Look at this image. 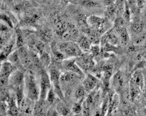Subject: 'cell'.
<instances>
[{"label": "cell", "instance_id": "obj_25", "mask_svg": "<svg viewBox=\"0 0 146 116\" xmlns=\"http://www.w3.org/2000/svg\"><path fill=\"white\" fill-rule=\"evenodd\" d=\"M116 15H117V11L115 4L108 6L105 13L106 18H107L108 20L110 21L112 20V19H114Z\"/></svg>", "mask_w": 146, "mask_h": 116}, {"label": "cell", "instance_id": "obj_31", "mask_svg": "<svg viewBox=\"0 0 146 116\" xmlns=\"http://www.w3.org/2000/svg\"><path fill=\"white\" fill-rule=\"evenodd\" d=\"M56 96H57V94H55L54 89H53V88L52 87V88H51L49 90L47 96H46V100L47 101L48 103L52 104V103H53V102H54V101L55 100Z\"/></svg>", "mask_w": 146, "mask_h": 116}, {"label": "cell", "instance_id": "obj_36", "mask_svg": "<svg viewBox=\"0 0 146 116\" xmlns=\"http://www.w3.org/2000/svg\"><path fill=\"white\" fill-rule=\"evenodd\" d=\"M143 76H144V80H145V84H146V72L145 74H143Z\"/></svg>", "mask_w": 146, "mask_h": 116}, {"label": "cell", "instance_id": "obj_34", "mask_svg": "<svg viewBox=\"0 0 146 116\" xmlns=\"http://www.w3.org/2000/svg\"><path fill=\"white\" fill-rule=\"evenodd\" d=\"M137 4H138L139 8H140V10L141 8H143L144 6H145V2L146 0H137Z\"/></svg>", "mask_w": 146, "mask_h": 116}, {"label": "cell", "instance_id": "obj_38", "mask_svg": "<svg viewBox=\"0 0 146 116\" xmlns=\"http://www.w3.org/2000/svg\"><path fill=\"white\" fill-rule=\"evenodd\" d=\"M145 59H146V56H145Z\"/></svg>", "mask_w": 146, "mask_h": 116}, {"label": "cell", "instance_id": "obj_24", "mask_svg": "<svg viewBox=\"0 0 146 116\" xmlns=\"http://www.w3.org/2000/svg\"><path fill=\"white\" fill-rule=\"evenodd\" d=\"M7 60L13 63V65L17 67V66H22L21 63L20 57H19V51L14 50L13 52L8 56Z\"/></svg>", "mask_w": 146, "mask_h": 116}, {"label": "cell", "instance_id": "obj_1", "mask_svg": "<svg viewBox=\"0 0 146 116\" xmlns=\"http://www.w3.org/2000/svg\"><path fill=\"white\" fill-rule=\"evenodd\" d=\"M24 91L26 97L35 101L39 100L40 98V87L39 80L36 79L34 74L29 71L25 74Z\"/></svg>", "mask_w": 146, "mask_h": 116}, {"label": "cell", "instance_id": "obj_29", "mask_svg": "<svg viewBox=\"0 0 146 116\" xmlns=\"http://www.w3.org/2000/svg\"><path fill=\"white\" fill-rule=\"evenodd\" d=\"M83 102L79 101H75L72 107V111L74 114H79L82 112L83 110Z\"/></svg>", "mask_w": 146, "mask_h": 116}, {"label": "cell", "instance_id": "obj_13", "mask_svg": "<svg viewBox=\"0 0 146 116\" xmlns=\"http://www.w3.org/2000/svg\"><path fill=\"white\" fill-rule=\"evenodd\" d=\"M11 28H12L4 23H1V47L7 44L14 34L11 32Z\"/></svg>", "mask_w": 146, "mask_h": 116}, {"label": "cell", "instance_id": "obj_19", "mask_svg": "<svg viewBox=\"0 0 146 116\" xmlns=\"http://www.w3.org/2000/svg\"><path fill=\"white\" fill-rule=\"evenodd\" d=\"M144 29V23L139 19H136L131 23L130 30L134 34H141Z\"/></svg>", "mask_w": 146, "mask_h": 116}, {"label": "cell", "instance_id": "obj_30", "mask_svg": "<svg viewBox=\"0 0 146 116\" xmlns=\"http://www.w3.org/2000/svg\"><path fill=\"white\" fill-rule=\"evenodd\" d=\"M39 59H40L41 63L45 66H48L50 65V55L48 54L47 52H45L43 53L41 55L39 56Z\"/></svg>", "mask_w": 146, "mask_h": 116}, {"label": "cell", "instance_id": "obj_5", "mask_svg": "<svg viewBox=\"0 0 146 116\" xmlns=\"http://www.w3.org/2000/svg\"><path fill=\"white\" fill-rule=\"evenodd\" d=\"M61 72L57 68H50L49 70V75L52 82V88L54 92L57 94V96L61 100H64L65 98L64 92L61 88L60 78Z\"/></svg>", "mask_w": 146, "mask_h": 116}, {"label": "cell", "instance_id": "obj_23", "mask_svg": "<svg viewBox=\"0 0 146 116\" xmlns=\"http://www.w3.org/2000/svg\"><path fill=\"white\" fill-rule=\"evenodd\" d=\"M39 37L40 40L47 43L52 40V34L49 29H42L39 32Z\"/></svg>", "mask_w": 146, "mask_h": 116}, {"label": "cell", "instance_id": "obj_15", "mask_svg": "<svg viewBox=\"0 0 146 116\" xmlns=\"http://www.w3.org/2000/svg\"><path fill=\"white\" fill-rule=\"evenodd\" d=\"M114 30L117 33L118 36H119L120 43L122 45H127L130 41V36H129V33L127 32V29H126L125 26H122V27L119 28H114Z\"/></svg>", "mask_w": 146, "mask_h": 116}, {"label": "cell", "instance_id": "obj_2", "mask_svg": "<svg viewBox=\"0 0 146 116\" xmlns=\"http://www.w3.org/2000/svg\"><path fill=\"white\" fill-rule=\"evenodd\" d=\"M81 77L77 74L65 71L61 74L60 82L64 96H68L72 92L73 87L80 80Z\"/></svg>", "mask_w": 146, "mask_h": 116}, {"label": "cell", "instance_id": "obj_27", "mask_svg": "<svg viewBox=\"0 0 146 116\" xmlns=\"http://www.w3.org/2000/svg\"><path fill=\"white\" fill-rule=\"evenodd\" d=\"M56 110L59 115H67L70 113V109L68 107L64 104L63 102H60L57 104V107H56Z\"/></svg>", "mask_w": 146, "mask_h": 116}, {"label": "cell", "instance_id": "obj_20", "mask_svg": "<svg viewBox=\"0 0 146 116\" xmlns=\"http://www.w3.org/2000/svg\"><path fill=\"white\" fill-rule=\"evenodd\" d=\"M143 89L140 87L137 84H134L133 83L130 82V87H129V96H130V100L134 102L137 99L140 95L141 92Z\"/></svg>", "mask_w": 146, "mask_h": 116}, {"label": "cell", "instance_id": "obj_6", "mask_svg": "<svg viewBox=\"0 0 146 116\" xmlns=\"http://www.w3.org/2000/svg\"><path fill=\"white\" fill-rule=\"evenodd\" d=\"M39 87H40V98L39 100H46L49 90L52 87L49 74L42 69L39 74Z\"/></svg>", "mask_w": 146, "mask_h": 116}, {"label": "cell", "instance_id": "obj_7", "mask_svg": "<svg viewBox=\"0 0 146 116\" xmlns=\"http://www.w3.org/2000/svg\"><path fill=\"white\" fill-rule=\"evenodd\" d=\"M17 70V67L10 61H4L1 65V88L9 84V79L13 73Z\"/></svg>", "mask_w": 146, "mask_h": 116}, {"label": "cell", "instance_id": "obj_28", "mask_svg": "<svg viewBox=\"0 0 146 116\" xmlns=\"http://www.w3.org/2000/svg\"><path fill=\"white\" fill-rule=\"evenodd\" d=\"M127 5H128L129 8L131 11V13L132 14H137L140 8H139L138 4H137V0H127Z\"/></svg>", "mask_w": 146, "mask_h": 116}, {"label": "cell", "instance_id": "obj_12", "mask_svg": "<svg viewBox=\"0 0 146 116\" xmlns=\"http://www.w3.org/2000/svg\"><path fill=\"white\" fill-rule=\"evenodd\" d=\"M35 104V102L29 98L28 97H25L22 102H21L20 105H19V110L20 112L26 114V115H30V114H33L34 111Z\"/></svg>", "mask_w": 146, "mask_h": 116}, {"label": "cell", "instance_id": "obj_9", "mask_svg": "<svg viewBox=\"0 0 146 116\" xmlns=\"http://www.w3.org/2000/svg\"><path fill=\"white\" fill-rule=\"evenodd\" d=\"M61 65L63 68L65 69V71L77 74L81 78H84L85 76L84 71L80 68V67L76 62V58H68V59H64L62 61Z\"/></svg>", "mask_w": 146, "mask_h": 116}, {"label": "cell", "instance_id": "obj_18", "mask_svg": "<svg viewBox=\"0 0 146 116\" xmlns=\"http://www.w3.org/2000/svg\"><path fill=\"white\" fill-rule=\"evenodd\" d=\"M79 2L82 7L87 9H94L102 7V4L98 0H79Z\"/></svg>", "mask_w": 146, "mask_h": 116}, {"label": "cell", "instance_id": "obj_37", "mask_svg": "<svg viewBox=\"0 0 146 116\" xmlns=\"http://www.w3.org/2000/svg\"><path fill=\"white\" fill-rule=\"evenodd\" d=\"M41 1H46V0H41Z\"/></svg>", "mask_w": 146, "mask_h": 116}, {"label": "cell", "instance_id": "obj_3", "mask_svg": "<svg viewBox=\"0 0 146 116\" xmlns=\"http://www.w3.org/2000/svg\"><path fill=\"white\" fill-rule=\"evenodd\" d=\"M59 50L64 54L66 59L77 58L83 54L82 49L77 43L72 41H66L57 44Z\"/></svg>", "mask_w": 146, "mask_h": 116}, {"label": "cell", "instance_id": "obj_21", "mask_svg": "<svg viewBox=\"0 0 146 116\" xmlns=\"http://www.w3.org/2000/svg\"><path fill=\"white\" fill-rule=\"evenodd\" d=\"M77 41V44L80 46L83 52H87V51L90 50L92 46H91V41L88 37L86 36H81L78 39Z\"/></svg>", "mask_w": 146, "mask_h": 116}, {"label": "cell", "instance_id": "obj_10", "mask_svg": "<svg viewBox=\"0 0 146 116\" xmlns=\"http://www.w3.org/2000/svg\"><path fill=\"white\" fill-rule=\"evenodd\" d=\"M24 78L25 74L20 70L17 69L13 73L9 79V84L13 90L15 91L16 89L20 87H24Z\"/></svg>", "mask_w": 146, "mask_h": 116}, {"label": "cell", "instance_id": "obj_22", "mask_svg": "<svg viewBox=\"0 0 146 116\" xmlns=\"http://www.w3.org/2000/svg\"><path fill=\"white\" fill-rule=\"evenodd\" d=\"M86 92L87 91L86 90L83 85L77 86L74 92V97L75 100L83 102V101L85 100L86 98Z\"/></svg>", "mask_w": 146, "mask_h": 116}, {"label": "cell", "instance_id": "obj_35", "mask_svg": "<svg viewBox=\"0 0 146 116\" xmlns=\"http://www.w3.org/2000/svg\"><path fill=\"white\" fill-rule=\"evenodd\" d=\"M143 14H144V19H145L146 21V5L144 6V12H143Z\"/></svg>", "mask_w": 146, "mask_h": 116}, {"label": "cell", "instance_id": "obj_26", "mask_svg": "<svg viewBox=\"0 0 146 116\" xmlns=\"http://www.w3.org/2000/svg\"><path fill=\"white\" fill-rule=\"evenodd\" d=\"M16 34V45L17 47L19 49L21 47H23L24 45V39L26 36H24V33L21 29H17L15 31Z\"/></svg>", "mask_w": 146, "mask_h": 116}, {"label": "cell", "instance_id": "obj_14", "mask_svg": "<svg viewBox=\"0 0 146 116\" xmlns=\"http://www.w3.org/2000/svg\"><path fill=\"white\" fill-rule=\"evenodd\" d=\"M83 86L87 92H91L95 89L98 85V79L95 76L88 74L83 80Z\"/></svg>", "mask_w": 146, "mask_h": 116}, {"label": "cell", "instance_id": "obj_11", "mask_svg": "<svg viewBox=\"0 0 146 116\" xmlns=\"http://www.w3.org/2000/svg\"><path fill=\"white\" fill-rule=\"evenodd\" d=\"M126 78L124 73L119 71L113 76L112 78V84L116 92H121L125 88Z\"/></svg>", "mask_w": 146, "mask_h": 116}, {"label": "cell", "instance_id": "obj_8", "mask_svg": "<svg viewBox=\"0 0 146 116\" xmlns=\"http://www.w3.org/2000/svg\"><path fill=\"white\" fill-rule=\"evenodd\" d=\"M76 62L83 71H88L94 67L93 55L92 54L83 53L81 56L76 58Z\"/></svg>", "mask_w": 146, "mask_h": 116}, {"label": "cell", "instance_id": "obj_32", "mask_svg": "<svg viewBox=\"0 0 146 116\" xmlns=\"http://www.w3.org/2000/svg\"><path fill=\"white\" fill-rule=\"evenodd\" d=\"M1 22L4 23V24L8 25V26H10L11 28H13V22L9 16H8L7 15H6V14H1Z\"/></svg>", "mask_w": 146, "mask_h": 116}, {"label": "cell", "instance_id": "obj_16", "mask_svg": "<svg viewBox=\"0 0 146 116\" xmlns=\"http://www.w3.org/2000/svg\"><path fill=\"white\" fill-rule=\"evenodd\" d=\"M130 82L139 86L143 89L144 84H145V80H144L143 74L140 70H137L134 72L130 78Z\"/></svg>", "mask_w": 146, "mask_h": 116}, {"label": "cell", "instance_id": "obj_33", "mask_svg": "<svg viewBox=\"0 0 146 116\" xmlns=\"http://www.w3.org/2000/svg\"><path fill=\"white\" fill-rule=\"evenodd\" d=\"M115 1L116 0H101L100 2H102L104 5L108 6H110V5L114 4L115 3Z\"/></svg>", "mask_w": 146, "mask_h": 116}, {"label": "cell", "instance_id": "obj_17", "mask_svg": "<svg viewBox=\"0 0 146 116\" xmlns=\"http://www.w3.org/2000/svg\"><path fill=\"white\" fill-rule=\"evenodd\" d=\"M46 100H39L35 102L33 114L35 115H43L45 113H48V110L46 109V104L45 103Z\"/></svg>", "mask_w": 146, "mask_h": 116}, {"label": "cell", "instance_id": "obj_4", "mask_svg": "<svg viewBox=\"0 0 146 116\" xmlns=\"http://www.w3.org/2000/svg\"><path fill=\"white\" fill-rule=\"evenodd\" d=\"M88 24L90 28L99 36L105 33L110 27V22L107 18L91 15L88 18Z\"/></svg>", "mask_w": 146, "mask_h": 116}]
</instances>
